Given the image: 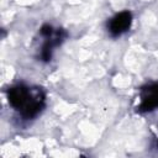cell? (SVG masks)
<instances>
[{"mask_svg": "<svg viewBox=\"0 0 158 158\" xmlns=\"http://www.w3.org/2000/svg\"><path fill=\"white\" fill-rule=\"evenodd\" d=\"M7 99L10 105L20 112L23 118L36 117L44 106V94L41 89H31L19 84L9 89Z\"/></svg>", "mask_w": 158, "mask_h": 158, "instance_id": "cell-1", "label": "cell"}, {"mask_svg": "<svg viewBox=\"0 0 158 158\" xmlns=\"http://www.w3.org/2000/svg\"><path fill=\"white\" fill-rule=\"evenodd\" d=\"M158 109V83H152L141 89V102L137 107L139 112H149Z\"/></svg>", "mask_w": 158, "mask_h": 158, "instance_id": "cell-2", "label": "cell"}, {"mask_svg": "<svg viewBox=\"0 0 158 158\" xmlns=\"http://www.w3.org/2000/svg\"><path fill=\"white\" fill-rule=\"evenodd\" d=\"M131 22H132L131 12L130 11H122V12L116 14L110 20V22L107 23V30H109L111 36L117 37V36L125 33L130 28Z\"/></svg>", "mask_w": 158, "mask_h": 158, "instance_id": "cell-3", "label": "cell"}, {"mask_svg": "<svg viewBox=\"0 0 158 158\" xmlns=\"http://www.w3.org/2000/svg\"><path fill=\"white\" fill-rule=\"evenodd\" d=\"M64 37H65V33L62 30L54 31L52 35H49V36L46 37V42H44V44L42 47V51H41V58H42V60H44V62L51 60L53 48L57 47L58 44H60L62 41L64 40Z\"/></svg>", "mask_w": 158, "mask_h": 158, "instance_id": "cell-4", "label": "cell"}]
</instances>
